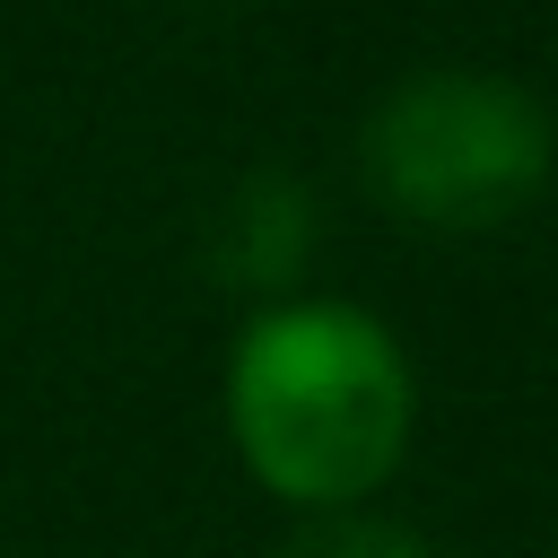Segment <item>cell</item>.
<instances>
[{"label": "cell", "mask_w": 558, "mask_h": 558, "mask_svg": "<svg viewBox=\"0 0 558 558\" xmlns=\"http://www.w3.org/2000/svg\"><path fill=\"white\" fill-rule=\"evenodd\" d=\"M209 279H227L235 296H288V279L314 262V192L288 166H253L218 192L209 209V244H201Z\"/></svg>", "instance_id": "cell-3"}, {"label": "cell", "mask_w": 558, "mask_h": 558, "mask_svg": "<svg viewBox=\"0 0 558 558\" xmlns=\"http://www.w3.org/2000/svg\"><path fill=\"white\" fill-rule=\"evenodd\" d=\"M279 558H436L410 523H384V514H357V506H331L314 514Z\"/></svg>", "instance_id": "cell-4"}, {"label": "cell", "mask_w": 558, "mask_h": 558, "mask_svg": "<svg viewBox=\"0 0 558 558\" xmlns=\"http://www.w3.org/2000/svg\"><path fill=\"white\" fill-rule=\"evenodd\" d=\"M558 157V131L523 78L497 70H418L375 96L357 166L366 192L436 235H480L506 227L541 201Z\"/></svg>", "instance_id": "cell-2"}, {"label": "cell", "mask_w": 558, "mask_h": 558, "mask_svg": "<svg viewBox=\"0 0 558 558\" xmlns=\"http://www.w3.org/2000/svg\"><path fill=\"white\" fill-rule=\"evenodd\" d=\"M418 418V384L392 349V331L357 305H270L227 366V427L244 471L305 506H357L366 488L392 480L401 445Z\"/></svg>", "instance_id": "cell-1"}]
</instances>
